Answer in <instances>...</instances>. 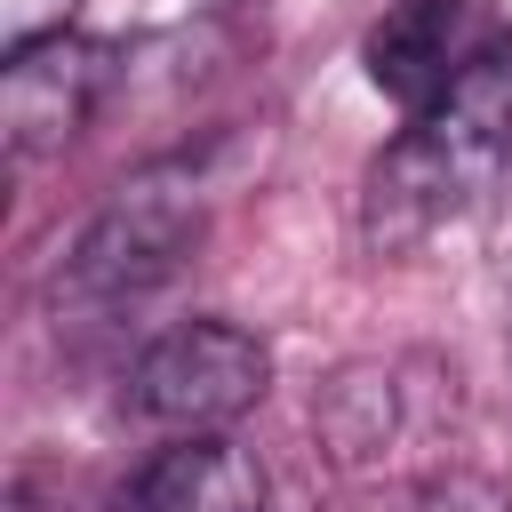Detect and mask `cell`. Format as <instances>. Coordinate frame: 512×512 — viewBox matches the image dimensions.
<instances>
[{"instance_id":"cell-1","label":"cell","mask_w":512,"mask_h":512,"mask_svg":"<svg viewBox=\"0 0 512 512\" xmlns=\"http://www.w3.org/2000/svg\"><path fill=\"white\" fill-rule=\"evenodd\" d=\"M512 160V40H480V56L448 80L432 112L408 120V136L368 168L360 232L376 256L416 248L432 224L464 216L496 168Z\"/></svg>"},{"instance_id":"cell-2","label":"cell","mask_w":512,"mask_h":512,"mask_svg":"<svg viewBox=\"0 0 512 512\" xmlns=\"http://www.w3.org/2000/svg\"><path fill=\"white\" fill-rule=\"evenodd\" d=\"M192 240H200V192H192L176 168H144V176H128V184L96 208V224L72 240L56 288L80 296V304L144 296V288H160V280L192 256Z\"/></svg>"},{"instance_id":"cell-3","label":"cell","mask_w":512,"mask_h":512,"mask_svg":"<svg viewBox=\"0 0 512 512\" xmlns=\"http://www.w3.org/2000/svg\"><path fill=\"white\" fill-rule=\"evenodd\" d=\"M264 384H272L264 336L232 320H184L128 368V408L160 432H224L264 400Z\"/></svg>"},{"instance_id":"cell-4","label":"cell","mask_w":512,"mask_h":512,"mask_svg":"<svg viewBox=\"0 0 512 512\" xmlns=\"http://www.w3.org/2000/svg\"><path fill=\"white\" fill-rule=\"evenodd\" d=\"M112 88V48L104 40H80V32H56V40H32V48H8V72H0V136L16 160H40V152H64L88 112L104 104Z\"/></svg>"},{"instance_id":"cell-5","label":"cell","mask_w":512,"mask_h":512,"mask_svg":"<svg viewBox=\"0 0 512 512\" xmlns=\"http://www.w3.org/2000/svg\"><path fill=\"white\" fill-rule=\"evenodd\" d=\"M472 56H480V40H472V8H464V0H400V8H384V16L368 24V40H360L368 80H376L408 120L432 112Z\"/></svg>"},{"instance_id":"cell-6","label":"cell","mask_w":512,"mask_h":512,"mask_svg":"<svg viewBox=\"0 0 512 512\" xmlns=\"http://www.w3.org/2000/svg\"><path fill=\"white\" fill-rule=\"evenodd\" d=\"M112 512H264V464L232 432H176L120 480Z\"/></svg>"},{"instance_id":"cell-7","label":"cell","mask_w":512,"mask_h":512,"mask_svg":"<svg viewBox=\"0 0 512 512\" xmlns=\"http://www.w3.org/2000/svg\"><path fill=\"white\" fill-rule=\"evenodd\" d=\"M408 504H416V512H512V496H504L496 480H480V472H440V480H424Z\"/></svg>"},{"instance_id":"cell-8","label":"cell","mask_w":512,"mask_h":512,"mask_svg":"<svg viewBox=\"0 0 512 512\" xmlns=\"http://www.w3.org/2000/svg\"><path fill=\"white\" fill-rule=\"evenodd\" d=\"M72 8L80 0H0V48H32V40L72 32Z\"/></svg>"}]
</instances>
